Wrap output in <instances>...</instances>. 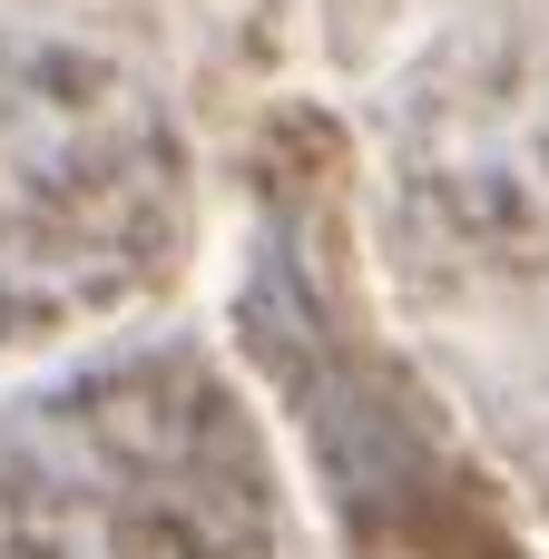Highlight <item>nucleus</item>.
Returning <instances> with one entry per match:
<instances>
[{
	"mask_svg": "<svg viewBox=\"0 0 549 559\" xmlns=\"http://www.w3.org/2000/svg\"><path fill=\"white\" fill-rule=\"evenodd\" d=\"M187 236L167 108L88 49L0 39V344L108 314Z\"/></svg>",
	"mask_w": 549,
	"mask_h": 559,
	"instance_id": "f03ea898",
	"label": "nucleus"
},
{
	"mask_svg": "<svg viewBox=\"0 0 549 559\" xmlns=\"http://www.w3.org/2000/svg\"><path fill=\"white\" fill-rule=\"evenodd\" d=\"M10 559H265L275 472L196 354H118L0 413Z\"/></svg>",
	"mask_w": 549,
	"mask_h": 559,
	"instance_id": "f257e3e1",
	"label": "nucleus"
}]
</instances>
